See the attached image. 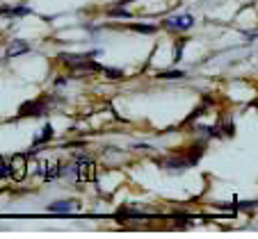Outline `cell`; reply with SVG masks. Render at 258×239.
I'll use <instances>...</instances> for the list:
<instances>
[{"label": "cell", "mask_w": 258, "mask_h": 239, "mask_svg": "<svg viewBox=\"0 0 258 239\" xmlns=\"http://www.w3.org/2000/svg\"><path fill=\"white\" fill-rule=\"evenodd\" d=\"M7 176H10V164H7V162L3 160V155H0V180H5Z\"/></svg>", "instance_id": "5bb4252c"}, {"label": "cell", "mask_w": 258, "mask_h": 239, "mask_svg": "<svg viewBox=\"0 0 258 239\" xmlns=\"http://www.w3.org/2000/svg\"><path fill=\"white\" fill-rule=\"evenodd\" d=\"M73 173H76V178L80 182H92L96 178V166H94V162L89 157H78L76 164H73Z\"/></svg>", "instance_id": "7a4b0ae2"}, {"label": "cell", "mask_w": 258, "mask_h": 239, "mask_svg": "<svg viewBox=\"0 0 258 239\" xmlns=\"http://www.w3.org/2000/svg\"><path fill=\"white\" fill-rule=\"evenodd\" d=\"M162 25H165L167 30H171V32H180V30H190L192 25H195V16H190V14L169 16V19L162 21Z\"/></svg>", "instance_id": "3957f363"}, {"label": "cell", "mask_w": 258, "mask_h": 239, "mask_svg": "<svg viewBox=\"0 0 258 239\" xmlns=\"http://www.w3.org/2000/svg\"><path fill=\"white\" fill-rule=\"evenodd\" d=\"M135 32H144V34H151V32H156V25H142V23H133L131 25Z\"/></svg>", "instance_id": "30bf717a"}, {"label": "cell", "mask_w": 258, "mask_h": 239, "mask_svg": "<svg viewBox=\"0 0 258 239\" xmlns=\"http://www.w3.org/2000/svg\"><path fill=\"white\" fill-rule=\"evenodd\" d=\"M94 55L96 53H87V55H69V53H62L59 55V59H62V64H67L69 68H73V71H98L101 73V64L94 62Z\"/></svg>", "instance_id": "6da1fadb"}, {"label": "cell", "mask_w": 258, "mask_h": 239, "mask_svg": "<svg viewBox=\"0 0 258 239\" xmlns=\"http://www.w3.org/2000/svg\"><path fill=\"white\" fill-rule=\"evenodd\" d=\"M183 71H165V73H158V78H162V80H171V78H183Z\"/></svg>", "instance_id": "4fadbf2b"}, {"label": "cell", "mask_w": 258, "mask_h": 239, "mask_svg": "<svg viewBox=\"0 0 258 239\" xmlns=\"http://www.w3.org/2000/svg\"><path fill=\"white\" fill-rule=\"evenodd\" d=\"M50 137H53V126H50V123H48V126H46V128H44V132H41V137H39V139H37V142H34V144H41V142H48Z\"/></svg>", "instance_id": "7c38bea8"}, {"label": "cell", "mask_w": 258, "mask_h": 239, "mask_svg": "<svg viewBox=\"0 0 258 239\" xmlns=\"http://www.w3.org/2000/svg\"><path fill=\"white\" fill-rule=\"evenodd\" d=\"M28 50H30V46L25 44V41H14V44L7 48V57H16V55L28 53Z\"/></svg>", "instance_id": "52a82bcc"}, {"label": "cell", "mask_w": 258, "mask_h": 239, "mask_svg": "<svg viewBox=\"0 0 258 239\" xmlns=\"http://www.w3.org/2000/svg\"><path fill=\"white\" fill-rule=\"evenodd\" d=\"M110 16H126V19H128L131 14H128V12L123 10V5H119L117 10H110Z\"/></svg>", "instance_id": "2e32d148"}, {"label": "cell", "mask_w": 258, "mask_h": 239, "mask_svg": "<svg viewBox=\"0 0 258 239\" xmlns=\"http://www.w3.org/2000/svg\"><path fill=\"white\" fill-rule=\"evenodd\" d=\"M187 39H178V44L174 46V62H178V59H183V48H185Z\"/></svg>", "instance_id": "9c48e42d"}, {"label": "cell", "mask_w": 258, "mask_h": 239, "mask_svg": "<svg viewBox=\"0 0 258 239\" xmlns=\"http://www.w3.org/2000/svg\"><path fill=\"white\" fill-rule=\"evenodd\" d=\"M0 14L23 16V14H32V10H28V7H5V10H0Z\"/></svg>", "instance_id": "ba28073f"}, {"label": "cell", "mask_w": 258, "mask_h": 239, "mask_svg": "<svg viewBox=\"0 0 258 239\" xmlns=\"http://www.w3.org/2000/svg\"><path fill=\"white\" fill-rule=\"evenodd\" d=\"M46 166H48V164H46ZM44 176H46V180H55V178L59 176V166H57V164H50L48 169H46Z\"/></svg>", "instance_id": "8fae6325"}, {"label": "cell", "mask_w": 258, "mask_h": 239, "mask_svg": "<svg viewBox=\"0 0 258 239\" xmlns=\"http://www.w3.org/2000/svg\"><path fill=\"white\" fill-rule=\"evenodd\" d=\"M48 112L46 107V98H37V100H30L25 105H21L19 116H41V114Z\"/></svg>", "instance_id": "277c9868"}, {"label": "cell", "mask_w": 258, "mask_h": 239, "mask_svg": "<svg viewBox=\"0 0 258 239\" xmlns=\"http://www.w3.org/2000/svg\"><path fill=\"white\" fill-rule=\"evenodd\" d=\"M101 73H107V75H110V78H121V71H117V68H105V66H103L101 68Z\"/></svg>", "instance_id": "9a60e30c"}, {"label": "cell", "mask_w": 258, "mask_h": 239, "mask_svg": "<svg viewBox=\"0 0 258 239\" xmlns=\"http://www.w3.org/2000/svg\"><path fill=\"white\" fill-rule=\"evenodd\" d=\"M73 210H78L76 200H57V203L48 205V212H53V214H67V212H73Z\"/></svg>", "instance_id": "8992f818"}, {"label": "cell", "mask_w": 258, "mask_h": 239, "mask_svg": "<svg viewBox=\"0 0 258 239\" xmlns=\"http://www.w3.org/2000/svg\"><path fill=\"white\" fill-rule=\"evenodd\" d=\"M25 166H28V157L21 155V153H19V155H14V157H12V162H10V176L14 178V180H23L25 171H28Z\"/></svg>", "instance_id": "5b68a950"}]
</instances>
